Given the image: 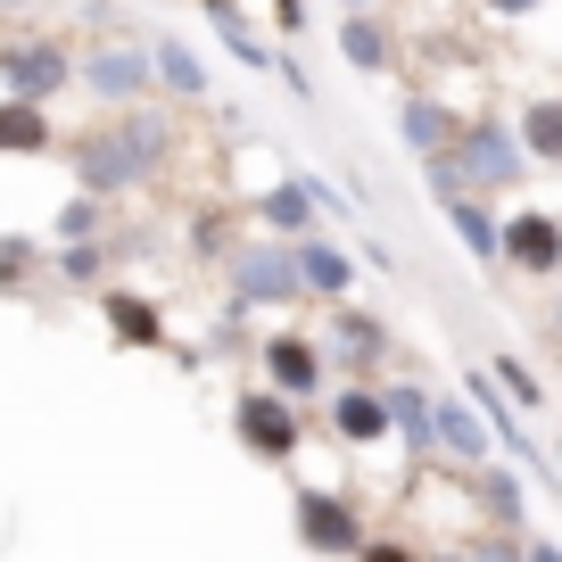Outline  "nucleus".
Instances as JSON below:
<instances>
[{"label":"nucleus","mask_w":562,"mask_h":562,"mask_svg":"<svg viewBox=\"0 0 562 562\" xmlns=\"http://www.w3.org/2000/svg\"><path fill=\"white\" fill-rule=\"evenodd\" d=\"M364 562H414V554H405V546H372Z\"/></svg>","instance_id":"23"},{"label":"nucleus","mask_w":562,"mask_h":562,"mask_svg":"<svg viewBox=\"0 0 562 562\" xmlns=\"http://www.w3.org/2000/svg\"><path fill=\"white\" fill-rule=\"evenodd\" d=\"M339 339H348V364H372V356H381V331H372L364 315H339Z\"/></svg>","instance_id":"21"},{"label":"nucleus","mask_w":562,"mask_h":562,"mask_svg":"<svg viewBox=\"0 0 562 562\" xmlns=\"http://www.w3.org/2000/svg\"><path fill=\"white\" fill-rule=\"evenodd\" d=\"M381 405H389V414L405 422V430H414V439H430V405H422L414 389H397V397H381Z\"/></svg>","instance_id":"22"},{"label":"nucleus","mask_w":562,"mask_h":562,"mask_svg":"<svg viewBox=\"0 0 562 562\" xmlns=\"http://www.w3.org/2000/svg\"><path fill=\"white\" fill-rule=\"evenodd\" d=\"M488 9L496 18H521V9H538V0H488Z\"/></svg>","instance_id":"24"},{"label":"nucleus","mask_w":562,"mask_h":562,"mask_svg":"<svg viewBox=\"0 0 562 562\" xmlns=\"http://www.w3.org/2000/svg\"><path fill=\"white\" fill-rule=\"evenodd\" d=\"M331 422H339V439H348V447H372V439H389V405L372 397V389H348Z\"/></svg>","instance_id":"10"},{"label":"nucleus","mask_w":562,"mask_h":562,"mask_svg":"<svg viewBox=\"0 0 562 562\" xmlns=\"http://www.w3.org/2000/svg\"><path fill=\"white\" fill-rule=\"evenodd\" d=\"M496 248H505L513 265H529V273H554L562 265V224L554 215H513V224L496 232Z\"/></svg>","instance_id":"4"},{"label":"nucleus","mask_w":562,"mask_h":562,"mask_svg":"<svg viewBox=\"0 0 562 562\" xmlns=\"http://www.w3.org/2000/svg\"><path fill=\"white\" fill-rule=\"evenodd\" d=\"M166 149H175V124H166V116H124L116 133L83 140V158H75V175H83L91 191H124V182L158 175V166H166Z\"/></svg>","instance_id":"2"},{"label":"nucleus","mask_w":562,"mask_h":562,"mask_svg":"<svg viewBox=\"0 0 562 562\" xmlns=\"http://www.w3.org/2000/svg\"><path fill=\"white\" fill-rule=\"evenodd\" d=\"M240 430L257 456H290L299 447V414H290V397H240Z\"/></svg>","instance_id":"6"},{"label":"nucleus","mask_w":562,"mask_h":562,"mask_svg":"<svg viewBox=\"0 0 562 562\" xmlns=\"http://www.w3.org/2000/svg\"><path fill=\"white\" fill-rule=\"evenodd\" d=\"M232 290H240L248 306H273V299H290V290H299V273H290V257H281V248H240Z\"/></svg>","instance_id":"5"},{"label":"nucleus","mask_w":562,"mask_h":562,"mask_svg":"<svg viewBox=\"0 0 562 562\" xmlns=\"http://www.w3.org/2000/svg\"><path fill=\"white\" fill-rule=\"evenodd\" d=\"M339 50H348V67H381L389 58V34L372 18H348V34H339Z\"/></svg>","instance_id":"15"},{"label":"nucleus","mask_w":562,"mask_h":562,"mask_svg":"<svg viewBox=\"0 0 562 562\" xmlns=\"http://www.w3.org/2000/svg\"><path fill=\"white\" fill-rule=\"evenodd\" d=\"M83 75H91V91H100V100H133V91H140V75H149V67H140L133 50H100Z\"/></svg>","instance_id":"11"},{"label":"nucleus","mask_w":562,"mask_h":562,"mask_svg":"<svg viewBox=\"0 0 562 562\" xmlns=\"http://www.w3.org/2000/svg\"><path fill=\"white\" fill-rule=\"evenodd\" d=\"M299 538L323 546V554H348V546H356V513L339 505V496H306V505H299Z\"/></svg>","instance_id":"7"},{"label":"nucleus","mask_w":562,"mask_h":562,"mask_svg":"<svg viewBox=\"0 0 562 562\" xmlns=\"http://www.w3.org/2000/svg\"><path fill=\"white\" fill-rule=\"evenodd\" d=\"M521 166H529V149L496 116H480V124H463V133H456V149H430V191H439V199L505 191V182H521Z\"/></svg>","instance_id":"1"},{"label":"nucleus","mask_w":562,"mask_h":562,"mask_svg":"<svg viewBox=\"0 0 562 562\" xmlns=\"http://www.w3.org/2000/svg\"><path fill=\"white\" fill-rule=\"evenodd\" d=\"M265 215H273L281 232H306V191H299V182H281V191L265 199Z\"/></svg>","instance_id":"20"},{"label":"nucleus","mask_w":562,"mask_h":562,"mask_svg":"<svg viewBox=\"0 0 562 562\" xmlns=\"http://www.w3.org/2000/svg\"><path fill=\"white\" fill-rule=\"evenodd\" d=\"M430 439H439L447 456H480V447H488V439H480V422L463 414L456 397H447V405H430Z\"/></svg>","instance_id":"12"},{"label":"nucleus","mask_w":562,"mask_h":562,"mask_svg":"<svg viewBox=\"0 0 562 562\" xmlns=\"http://www.w3.org/2000/svg\"><path fill=\"white\" fill-rule=\"evenodd\" d=\"M265 372H273V389H281V397H315L323 356L306 348V339H273V348H265Z\"/></svg>","instance_id":"8"},{"label":"nucleus","mask_w":562,"mask_h":562,"mask_svg":"<svg viewBox=\"0 0 562 562\" xmlns=\"http://www.w3.org/2000/svg\"><path fill=\"white\" fill-rule=\"evenodd\" d=\"M554 331H562V306H554Z\"/></svg>","instance_id":"26"},{"label":"nucleus","mask_w":562,"mask_h":562,"mask_svg":"<svg viewBox=\"0 0 562 562\" xmlns=\"http://www.w3.org/2000/svg\"><path fill=\"white\" fill-rule=\"evenodd\" d=\"M108 323H116V339H140V348L158 339V315H149L140 299H108Z\"/></svg>","instance_id":"18"},{"label":"nucleus","mask_w":562,"mask_h":562,"mask_svg":"<svg viewBox=\"0 0 562 562\" xmlns=\"http://www.w3.org/2000/svg\"><path fill=\"white\" fill-rule=\"evenodd\" d=\"M405 140H414L422 158L447 140V116H439V100H405Z\"/></svg>","instance_id":"16"},{"label":"nucleus","mask_w":562,"mask_h":562,"mask_svg":"<svg viewBox=\"0 0 562 562\" xmlns=\"http://www.w3.org/2000/svg\"><path fill=\"white\" fill-rule=\"evenodd\" d=\"M158 75H166L175 91H199V83H207V75H199V58L182 50V42H166V50H158Z\"/></svg>","instance_id":"19"},{"label":"nucleus","mask_w":562,"mask_h":562,"mask_svg":"<svg viewBox=\"0 0 562 562\" xmlns=\"http://www.w3.org/2000/svg\"><path fill=\"white\" fill-rule=\"evenodd\" d=\"M0 75H9L18 100L42 108L58 83H67V50H58V42H0Z\"/></svg>","instance_id":"3"},{"label":"nucleus","mask_w":562,"mask_h":562,"mask_svg":"<svg viewBox=\"0 0 562 562\" xmlns=\"http://www.w3.org/2000/svg\"><path fill=\"white\" fill-rule=\"evenodd\" d=\"M529 562H562V546H529Z\"/></svg>","instance_id":"25"},{"label":"nucleus","mask_w":562,"mask_h":562,"mask_svg":"<svg viewBox=\"0 0 562 562\" xmlns=\"http://www.w3.org/2000/svg\"><path fill=\"white\" fill-rule=\"evenodd\" d=\"M42 140H50V124H42L34 100H9V108H0V149H42Z\"/></svg>","instance_id":"14"},{"label":"nucleus","mask_w":562,"mask_h":562,"mask_svg":"<svg viewBox=\"0 0 562 562\" xmlns=\"http://www.w3.org/2000/svg\"><path fill=\"white\" fill-rule=\"evenodd\" d=\"M290 273H299V290H323V299H339V290H348V257H339V248H323L315 232H306V240H299V257H290Z\"/></svg>","instance_id":"9"},{"label":"nucleus","mask_w":562,"mask_h":562,"mask_svg":"<svg viewBox=\"0 0 562 562\" xmlns=\"http://www.w3.org/2000/svg\"><path fill=\"white\" fill-rule=\"evenodd\" d=\"M521 140L538 149V158H554V166H562V100H538V108H521Z\"/></svg>","instance_id":"13"},{"label":"nucleus","mask_w":562,"mask_h":562,"mask_svg":"<svg viewBox=\"0 0 562 562\" xmlns=\"http://www.w3.org/2000/svg\"><path fill=\"white\" fill-rule=\"evenodd\" d=\"M447 215H456V232H463V248H472V257H496V224L472 207V199H447Z\"/></svg>","instance_id":"17"}]
</instances>
